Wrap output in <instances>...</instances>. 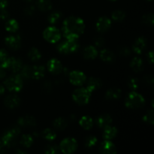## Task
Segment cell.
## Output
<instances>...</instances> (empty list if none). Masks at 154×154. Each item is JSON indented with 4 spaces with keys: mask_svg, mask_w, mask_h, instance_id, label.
I'll list each match as a JSON object with an SVG mask.
<instances>
[{
    "mask_svg": "<svg viewBox=\"0 0 154 154\" xmlns=\"http://www.w3.org/2000/svg\"><path fill=\"white\" fill-rule=\"evenodd\" d=\"M85 25L84 20L78 17L66 18L63 24V32L69 40H77L84 32Z\"/></svg>",
    "mask_w": 154,
    "mask_h": 154,
    "instance_id": "obj_1",
    "label": "cell"
},
{
    "mask_svg": "<svg viewBox=\"0 0 154 154\" xmlns=\"http://www.w3.org/2000/svg\"><path fill=\"white\" fill-rule=\"evenodd\" d=\"M145 103L144 97L136 92H132L128 95L125 102V105L127 108L131 109H137L144 106Z\"/></svg>",
    "mask_w": 154,
    "mask_h": 154,
    "instance_id": "obj_2",
    "label": "cell"
},
{
    "mask_svg": "<svg viewBox=\"0 0 154 154\" xmlns=\"http://www.w3.org/2000/svg\"><path fill=\"white\" fill-rule=\"evenodd\" d=\"M4 84L9 91L19 92L23 87V78L19 75H12L5 81Z\"/></svg>",
    "mask_w": 154,
    "mask_h": 154,
    "instance_id": "obj_3",
    "label": "cell"
},
{
    "mask_svg": "<svg viewBox=\"0 0 154 154\" xmlns=\"http://www.w3.org/2000/svg\"><path fill=\"white\" fill-rule=\"evenodd\" d=\"M90 96H91V93L88 91L87 88L81 87L75 90L72 95V98H73V100L78 105H86L90 101Z\"/></svg>",
    "mask_w": 154,
    "mask_h": 154,
    "instance_id": "obj_4",
    "label": "cell"
},
{
    "mask_svg": "<svg viewBox=\"0 0 154 154\" xmlns=\"http://www.w3.org/2000/svg\"><path fill=\"white\" fill-rule=\"evenodd\" d=\"M20 134V129L17 126L11 128L8 130H6L1 136V138L9 146L11 147L15 144V140Z\"/></svg>",
    "mask_w": 154,
    "mask_h": 154,
    "instance_id": "obj_5",
    "label": "cell"
},
{
    "mask_svg": "<svg viewBox=\"0 0 154 154\" xmlns=\"http://www.w3.org/2000/svg\"><path fill=\"white\" fill-rule=\"evenodd\" d=\"M79 48V44L76 40H69L63 42L57 47V49L62 54H71L78 51Z\"/></svg>",
    "mask_w": 154,
    "mask_h": 154,
    "instance_id": "obj_6",
    "label": "cell"
},
{
    "mask_svg": "<svg viewBox=\"0 0 154 154\" xmlns=\"http://www.w3.org/2000/svg\"><path fill=\"white\" fill-rule=\"evenodd\" d=\"M43 36L47 42L54 44L60 40L61 34L58 29L54 26H49L44 31Z\"/></svg>",
    "mask_w": 154,
    "mask_h": 154,
    "instance_id": "obj_7",
    "label": "cell"
},
{
    "mask_svg": "<svg viewBox=\"0 0 154 154\" xmlns=\"http://www.w3.org/2000/svg\"><path fill=\"white\" fill-rule=\"evenodd\" d=\"M78 147L77 141L72 138H67L63 140L60 143V148L63 153L71 154L73 153Z\"/></svg>",
    "mask_w": 154,
    "mask_h": 154,
    "instance_id": "obj_8",
    "label": "cell"
},
{
    "mask_svg": "<svg viewBox=\"0 0 154 154\" xmlns=\"http://www.w3.org/2000/svg\"><path fill=\"white\" fill-rule=\"evenodd\" d=\"M69 81L72 84L76 86H81L87 80L86 75L80 71H72L69 75Z\"/></svg>",
    "mask_w": 154,
    "mask_h": 154,
    "instance_id": "obj_9",
    "label": "cell"
},
{
    "mask_svg": "<svg viewBox=\"0 0 154 154\" xmlns=\"http://www.w3.org/2000/svg\"><path fill=\"white\" fill-rule=\"evenodd\" d=\"M6 45L12 50H17L20 48L21 39L19 35H9L5 39Z\"/></svg>",
    "mask_w": 154,
    "mask_h": 154,
    "instance_id": "obj_10",
    "label": "cell"
},
{
    "mask_svg": "<svg viewBox=\"0 0 154 154\" xmlns=\"http://www.w3.org/2000/svg\"><path fill=\"white\" fill-rule=\"evenodd\" d=\"M48 69L51 73L54 75H58L61 73L63 70V66L60 60L57 59H51L48 63Z\"/></svg>",
    "mask_w": 154,
    "mask_h": 154,
    "instance_id": "obj_11",
    "label": "cell"
},
{
    "mask_svg": "<svg viewBox=\"0 0 154 154\" xmlns=\"http://www.w3.org/2000/svg\"><path fill=\"white\" fill-rule=\"evenodd\" d=\"M111 26V21L109 18L106 17H102L98 20L96 23V28L99 32H104L108 31Z\"/></svg>",
    "mask_w": 154,
    "mask_h": 154,
    "instance_id": "obj_12",
    "label": "cell"
},
{
    "mask_svg": "<svg viewBox=\"0 0 154 154\" xmlns=\"http://www.w3.org/2000/svg\"><path fill=\"white\" fill-rule=\"evenodd\" d=\"M147 47V40L144 37H140L135 41L132 46V50L135 54H141Z\"/></svg>",
    "mask_w": 154,
    "mask_h": 154,
    "instance_id": "obj_13",
    "label": "cell"
},
{
    "mask_svg": "<svg viewBox=\"0 0 154 154\" xmlns=\"http://www.w3.org/2000/svg\"><path fill=\"white\" fill-rule=\"evenodd\" d=\"M5 105L8 108H17L20 103V99L16 95H10L5 99Z\"/></svg>",
    "mask_w": 154,
    "mask_h": 154,
    "instance_id": "obj_14",
    "label": "cell"
},
{
    "mask_svg": "<svg viewBox=\"0 0 154 154\" xmlns=\"http://www.w3.org/2000/svg\"><path fill=\"white\" fill-rule=\"evenodd\" d=\"M100 150L103 153L111 154L117 153L115 145L109 140H105L104 142L102 143L100 146Z\"/></svg>",
    "mask_w": 154,
    "mask_h": 154,
    "instance_id": "obj_15",
    "label": "cell"
},
{
    "mask_svg": "<svg viewBox=\"0 0 154 154\" xmlns=\"http://www.w3.org/2000/svg\"><path fill=\"white\" fill-rule=\"evenodd\" d=\"M23 67V63L20 59L15 57H11L10 61L8 65L7 69H10L13 72H17L20 71Z\"/></svg>",
    "mask_w": 154,
    "mask_h": 154,
    "instance_id": "obj_16",
    "label": "cell"
},
{
    "mask_svg": "<svg viewBox=\"0 0 154 154\" xmlns=\"http://www.w3.org/2000/svg\"><path fill=\"white\" fill-rule=\"evenodd\" d=\"M101 86H102L101 81L96 78H90L87 83V89L90 93L100 88Z\"/></svg>",
    "mask_w": 154,
    "mask_h": 154,
    "instance_id": "obj_17",
    "label": "cell"
},
{
    "mask_svg": "<svg viewBox=\"0 0 154 154\" xmlns=\"http://www.w3.org/2000/svg\"><path fill=\"white\" fill-rule=\"evenodd\" d=\"M18 124L22 127H32V126H35V120L34 117L31 116H25L22 117L18 120Z\"/></svg>",
    "mask_w": 154,
    "mask_h": 154,
    "instance_id": "obj_18",
    "label": "cell"
},
{
    "mask_svg": "<svg viewBox=\"0 0 154 154\" xmlns=\"http://www.w3.org/2000/svg\"><path fill=\"white\" fill-rule=\"evenodd\" d=\"M111 123H112V119H111V116L108 114H103V115L99 117L97 119V122H96L99 127L104 128V129L107 126H110Z\"/></svg>",
    "mask_w": 154,
    "mask_h": 154,
    "instance_id": "obj_19",
    "label": "cell"
},
{
    "mask_svg": "<svg viewBox=\"0 0 154 154\" xmlns=\"http://www.w3.org/2000/svg\"><path fill=\"white\" fill-rule=\"evenodd\" d=\"M117 135V129L114 126H108L105 128V130L103 132V138L105 140L113 139Z\"/></svg>",
    "mask_w": 154,
    "mask_h": 154,
    "instance_id": "obj_20",
    "label": "cell"
},
{
    "mask_svg": "<svg viewBox=\"0 0 154 154\" xmlns=\"http://www.w3.org/2000/svg\"><path fill=\"white\" fill-rule=\"evenodd\" d=\"M98 55V52L96 48L94 46H87V48H85V49L84 50V57L86 59H88V60H93L95 59Z\"/></svg>",
    "mask_w": 154,
    "mask_h": 154,
    "instance_id": "obj_21",
    "label": "cell"
},
{
    "mask_svg": "<svg viewBox=\"0 0 154 154\" xmlns=\"http://www.w3.org/2000/svg\"><path fill=\"white\" fill-rule=\"evenodd\" d=\"M121 96V90L117 88H111L106 93V99L108 100H116Z\"/></svg>",
    "mask_w": 154,
    "mask_h": 154,
    "instance_id": "obj_22",
    "label": "cell"
},
{
    "mask_svg": "<svg viewBox=\"0 0 154 154\" xmlns=\"http://www.w3.org/2000/svg\"><path fill=\"white\" fill-rule=\"evenodd\" d=\"M130 66L135 72H141V71L143 70V68H144L142 60L139 57H135L131 62Z\"/></svg>",
    "mask_w": 154,
    "mask_h": 154,
    "instance_id": "obj_23",
    "label": "cell"
},
{
    "mask_svg": "<svg viewBox=\"0 0 154 154\" xmlns=\"http://www.w3.org/2000/svg\"><path fill=\"white\" fill-rule=\"evenodd\" d=\"M79 123L80 126H81L83 129H86V130H88V129H90L93 127V119L90 117H88V116H84V117H81V120H80L79 121Z\"/></svg>",
    "mask_w": 154,
    "mask_h": 154,
    "instance_id": "obj_24",
    "label": "cell"
},
{
    "mask_svg": "<svg viewBox=\"0 0 154 154\" xmlns=\"http://www.w3.org/2000/svg\"><path fill=\"white\" fill-rule=\"evenodd\" d=\"M45 69L42 66H32V78L34 79H40L43 78L45 75Z\"/></svg>",
    "mask_w": 154,
    "mask_h": 154,
    "instance_id": "obj_25",
    "label": "cell"
},
{
    "mask_svg": "<svg viewBox=\"0 0 154 154\" xmlns=\"http://www.w3.org/2000/svg\"><path fill=\"white\" fill-rule=\"evenodd\" d=\"M100 57L103 61L107 62V63H111L113 62L115 59V56L111 52V51L107 49H104L101 51Z\"/></svg>",
    "mask_w": 154,
    "mask_h": 154,
    "instance_id": "obj_26",
    "label": "cell"
},
{
    "mask_svg": "<svg viewBox=\"0 0 154 154\" xmlns=\"http://www.w3.org/2000/svg\"><path fill=\"white\" fill-rule=\"evenodd\" d=\"M10 59L11 57H9L8 54L5 50H0V66H2L4 69H7Z\"/></svg>",
    "mask_w": 154,
    "mask_h": 154,
    "instance_id": "obj_27",
    "label": "cell"
},
{
    "mask_svg": "<svg viewBox=\"0 0 154 154\" xmlns=\"http://www.w3.org/2000/svg\"><path fill=\"white\" fill-rule=\"evenodd\" d=\"M18 28H19V24L14 19L9 20L5 24V29L9 32H15L17 31Z\"/></svg>",
    "mask_w": 154,
    "mask_h": 154,
    "instance_id": "obj_28",
    "label": "cell"
},
{
    "mask_svg": "<svg viewBox=\"0 0 154 154\" xmlns=\"http://www.w3.org/2000/svg\"><path fill=\"white\" fill-rule=\"evenodd\" d=\"M37 6L42 11H48L52 8V3L50 0H38L37 2Z\"/></svg>",
    "mask_w": 154,
    "mask_h": 154,
    "instance_id": "obj_29",
    "label": "cell"
},
{
    "mask_svg": "<svg viewBox=\"0 0 154 154\" xmlns=\"http://www.w3.org/2000/svg\"><path fill=\"white\" fill-rule=\"evenodd\" d=\"M20 76L26 79L32 78V66H25L20 69Z\"/></svg>",
    "mask_w": 154,
    "mask_h": 154,
    "instance_id": "obj_30",
    "label": "cell"
},
{
    "mask_svg": "<svg viewBox=\"0 0 154 154\" xmlns=\"http://www.w3.org/2000/svg\"><path fill=\"white\" fill-rule=\"evenodd\" d=\"M67 126V122L62 117L57 118L54 122V127L58 131H63Z\"/></svg>",
    "mask_w": 154,
    "mask_h": 154,
    "instance_id": "obj_31",
    "label": "cell"
},
{
    "mask_svg": "<svg viewBox=\"0 0 154 154\" xmlns=\"http://www.w3.org/2000/svg\"><path fill=\"white\" fill-rule=\"evenodd\" d=\"M28 57L32 61L35 62L40 60L41 57H42V54H41V53L39 52L37 48H32L28 52Z\"/></svg>",
    "mask_w": 154,
    "mask_h": 154,
    "instance_id": "obj_32",
    "label": "cell"
},
{
    "mask_svg": "<svg viewBox=\"0 0 154 154\" xmlns=\"http://www.w3.org/2000/svg\"><path fill=\"white\" fill-rule=\"evenodd\" d=\"M33 143V138L30 135H23L21 137L20 139V144L23 147L28 148L31 147V145Z\"/></svg>",
    "mask_w": 154,
    "mask_h": 154,
    "instance_id": "obj_33",
    "label": "cell"
},
{
    "mask_svg": "<svg viewBox=\"0 0 154 154\" xmlns=\"http://www.w3.org/2000/svg\"><path fill=\"white\" fill-rule=\"evenodd\" d=\"M42 138L48 140V141H54L56 138V137H57V135H56L55 132L53 130H51V129H46L42 132Z\"/></svg>",
    "mask_w": 154,
    "mask_h": 154,
    "instance_id": "obj_34",
    "label": "cell"
},
{
    "mask_svg": "<svg viewBox=\"0 0 154 154\" xmlns=\"http://www.w3.org/2000/svg\"><path fill=\"white\" fill-rule=\"evenodd\" d=\"M62 17V14L60 11H54L49 15L48 18V20L50 23L55 24L57 21L60 20Z\"/></svg>",
    "mask_w": 154,
    "mask_h": 154,
    "instance_id": "obj_35",
    "label": "cell"
},
{
    "mask_svg": "<svg viewBox=\"0 0 154 154\" xmlns=\"http://www.w3.org/2000/svg\"><path fill=\"white\" fill-rule=\"evenodd\" d=\"M125 16H126V14H125L124 11L121 10H116L112 13L113 20L117 21V22H120V21L124 20Z\"/></svg>",
    "mask_w": 154,
    "mask_h": 154,
    "instance_id": "obj_36",
    "label": "cell"
},
{
    "mask_svg": "<svg viewBox=\"0 0 154 154\" xmlns=\"http://www.w3.org/2000/svg\"><path fill=\"white\" fill-rule=\"evenodd\" d=\"M97 141V138L95 136H92L91 135V136L87 137L85 140V146L88 148H92V147L96 145Z\"/></svg>",
    "mask_w": 154,
    "mask_h": 154,
    "instance_id": "obj_37",
    "label": "cell"
},
{
    "mask_svg": "<svg viewBox=\"0 0 154 154\" xmlns=\"http://www.w3.org/2000/svg\"><path fill=\"white\" fill-rule=\"evenodd\" d=\"M153 118H154L153 111H150L144 116V117H143V120H144L145 123H148V124L153 125Z\"/></svg>",
    "mask_w": 154,
    "mask_h": 154,
    "instance_id": "obj_38",
    "label": "cell"
},
{
    "mask_svg": "<svg viewBox=\"0 0 154 154\" xmlns=\"http://www.w3.org/2000/svg\"><path fill=\"white\" fill-rule=\"evenodd\" d=\"M138 84H139L138 80L135 78H131L129 80V81H128V85H129V87L133 90H135L138 89Z\"/></svg>",
    "mask_w": 154,
    "mask_h": 154,
    "instance_id": "obj_39",
    "label": "cell"
},
{
    "mask_svg": "<svg viewBox=\"0 0 154 154\" xmlns=\"http://www.w3.org/2000/svg\"><path fill=\"white\" fill-rule=\"evenodd\" d=\"M153 14H148L147 15H144L143 17V22L144 23L149 24V25H153Z\"/></svg>",
    "mask_w": 154,
    "mask_h": 154,
    "instance_id": "obj_40",
    "label": "cell"
},
{
    "mask_svg": "<svg viewBox=\"0 0 154 154\" xmlns=\"http://www.w3.org/2000/svg\"><path fill=\"white\" fill-rule=\"evenodd\" d=\"M9 148H10V147L0 138V153H5V152H7Z\"/></svg>",
    "mask_w": 154,
    "mask_h": 154,
    "instance_id": "obj_41",
    "label": "cell"
},
{
    "mask_svg": "<svg viewBox=\"0 0 154 154\" xmlns=\"http://www.w3.org/2000/svg\"><path fill=\"white\" fill-rule=\"evenodd\" d=\"M58 147L56 145H51L48 147L47 150H45V153L48 154H55L58 153Z\"/></svg>",
    "mask_w": 154,
    "mask_h": 154,
    "instance_id": "obj_42",
    "label": "cell"
},
{
    "mask_svg": "<svg viewBox=\"0 0 154 154\" xmlns=\"http://www.w3.org/2000/svg\"><path fill=\"white\" fill-rule=\"evenodd\" d=\"M105 39L102 37H98L95 39L94 41V44L97 48H102V47L104 46L105 45Z\"/></svg>",
    "mask_w": 154,
    "mask_h": 154,
    "instance_id": "obj_43",
    "label": "cell"
},
{
    "mask_svg": "<svg viewBox=\"0 0 154 154\" xmlns=\"http://www.w3.org/2000/svg\"><path fill=\"white\" fill-rule=\"evenodd\" d=\"M119 53L121 56H124V57H127L130 54V50L127 48V47H122L119 50Z\"/></svg>",
    "mask_w": 154,
    "mask_h": 154,
    "instance_id": "obj_44",
    "label": "cell"
},
{
    "mask_svg": "<svg viewBox=\"0 0 154 154\" xmlns=\"http://www.w3.org/2000/svg\"><path fill=\"white\" fill-rule=\"evenodd\" d=\"M1 10L2 11H0V19L5 20H6L7 18H8L9 14H8V12L5 8L1 9Z\"/></svg>",
    "mask_w": 154,
    "mask_h": 154,
    "instance_id": "obj_45",
    "label": "cell"
},
{
    "mask_svg": "<svg viewBox=\"0 0 154 154\" xmlns=\"http://www.w3.org/2000/svg\"><path fill=\"white\" fill-rule=\"evenodd\" d=\"M25 14L26 15H32L35 12V7L32 5H29L25 8Z\"/></svg>",
    "mask_w": 154,
    "mask_h": 154,
    "instance_id": "obj_46",
    "label": "cell"
},
{
    "mask_svg": "<svg viewBox=\"0 0 154 154\" xmlns=\"http://www.w3.org/2000/svg\"><path fill=\"white\" fill-rule=\"evenodd\" d=\"M8 0H0V9H4L7 7Z\"/></svg>",
    "mask_w": 154,
    "mask_h": 154,
    "instance_id": "obj_47",
    "label": "cell"
},
{
    "mask_svg": "<svg viewBox=\"0 0 154 154\" xmlns=\"http://www.w3.org/2000/svg\"><path fill=\"white\" fill-rule=\"evenodd\" d=\"M4 68L2 66H0V80L2 79L5 76V71Z\"/></svg>",
    "mask_w": 154,
    "mask_h": 154,
    "instance_id": "obj_48",
    "label": "cell"
},
{
    "mask_svg": "<svg viewBox=\"0 0 154 154\" xmlns=\"http://www.w3.org/2000/svg\"><path fill=\"white\" fill-rule=\"evenodd\" d=\"M147 57H148V60H149V61H150V63H153V51H150V52H149V54H147Z\"/></svg>",
    "mask_w": 154,
    "mask_h": 154,
    "instance_id": "obj_49",
    "label": "cell"
},
{
    "mask_svg": "<svg viewBox=\"0 0 154 154\" xmlns=\"http://www.w3.org/2000/svg\"><path fill=\"white\" fill-rule=\"evenodd\" d=\"M4 92H5V87H3L2 85H1V84H0V96L3 94V93H4Z\"/></svg>",
    "mask_w": 154,
    "mask_h": 154,
    "instance_id": "obj_50",
    "label": "cell"
},
{
    "mask_svg": "<svg viewBox=\"0 0 154 154\" xmlns=\"http://www.w3.org/2000/svg\"><path fill=\"white\" fill-rule=\"evenodd\" d=\"M26 1H32V0H26Z\"/></svg>",
    "mask_w": 154,
    "mask_h": 154,
    "instance_id": "obj_51",
    "label": "cell"
},
{
    "mask_svg": "<svg viewBox=\"0 0 154 154\" xmlns=\"http://www.w3.org/2000/svg\"><path fill=\"white\" fill-rule=\"evenodd\" d=\"M147 1H152V0H147Z\"/></svg>",
    "mask_w": 154,
    "mask_h": 154,
    "instance_id": "obj_52",
    "label": "cell"
},
{
    "mask_svg": "<svg viewBox=\"0 0 154 154\" xmlns=\"http://www.w3.org/2000/svg\"><path fill=\"white\" fill-rule=\"evenodd\" d=\"M111 1H115V0H111Z\"/></svg>",
    "mask_w": 154,
    "mask_h": 154,
    "instance_id": "obj_53",
    "label": "cell"
}]
</instances>
